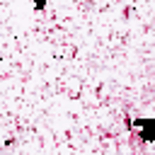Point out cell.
<instances>
[{
  "mask_svg": "<svg viewBox=\"0 0 155 155\" xmlns=\"http://www.w3.org/2000/svg\"><path fill=\"white\" fill-rule=\"evenodd\" d=\"M128 126L138 131L143 143H155V119H136V121H128Z\"/></svg>",
  "mask_w": 155,
  "mask_h": 155,
  "instance_id": "cell-1",
  "label": "cell"
},
{
  "mask_svg": "<svg viewBox=\"0 0 155 155\" xmlns=\"http://www.w3.org/2000/svg\"><path fill=\"white\" fill-rule=\"evenodd\" d=\"M31 5H34V10H36V12H44V10H46V5H48V0H31Z\"/></svg>",
  "mask_w": 155,
  "mask_h": 155,
  "instance_id": "cell-2",
  "label": "cell"
}]
</instances>
